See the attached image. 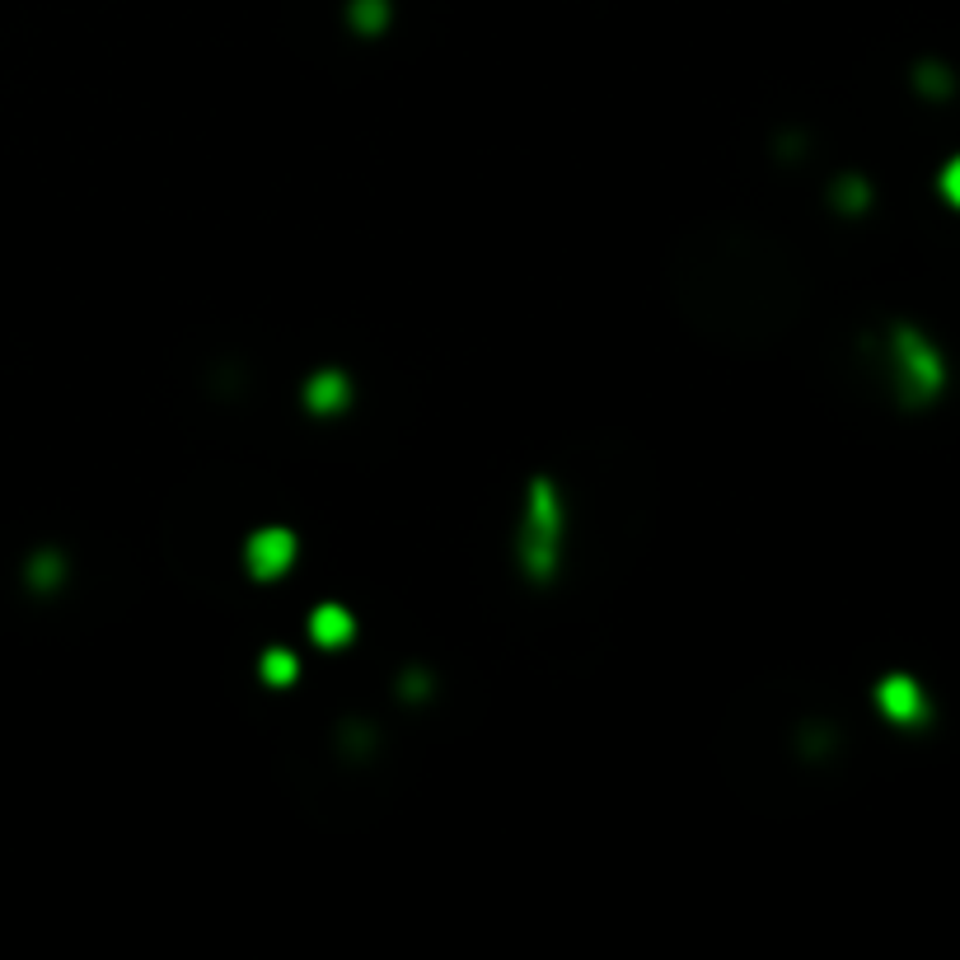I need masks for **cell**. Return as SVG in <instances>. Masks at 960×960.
Instances as JSON below:
<instances>
[{
	"label": "cell",
	"mask_w": 960,
	"mask_h": 960,
	"mask_svg": "<svg viewBox=\"0 0 960 960\" xmlns=\"http://www.w3.org/2000/svg\"><path fill=\"white\" fill-rule=\"evenodd\" d=\"M309 399H314V408H338L342 403V380L338 375H319V380L309 385Z\"/></svg>",
	"instance_id": "4"
},
{
	"label": "cell",
	"mask_w": 960,
	"mask_h": 960,
	"mask_svg": "<svg viewBox=\"0 0 960 960\" xmlns=\"http://www.w3.org/2000/svg\"><path fill=\"white\" fill-rule=\"evenodd\" d=\"M947 183H951V193H956V197H960V165H956V169H951V179H947Z\"/></svg>",
	"instance_id": "6"
},
{
	"label": "cell",
	"mask_w": 960,
	"mask_h": 960,
	"mask_svg": "<svg viewBox=\"0 0 960 960\" xmlns=\"http://www.w3.org/2000/svg\"><path fill=\"white\" fill-rule=\"evenodd\" d=\"M352 633V623H348V613L342 609H319L314 613V637L319 642H342Z\"/></svg>",
	"instance_id": "3"
},
{
	"label": "cell",
	"mask_w": 960,
	"mask_h": 960,
	"mask_svg": "<svg viewBox=\"0 0 960 960\" xmlns=\"http://www.w3.org/2000/svg\"><path fill=\"white\" fill-rule=\"evenodd\" d=\"M886 707H895V713H909V707H914V689H909V684H890V689H886Z\"/></svg>",
	"instance_id": "5"
},
{
	"label": "cell",
	"mask_w": 960,
	"mask_h": 960,
	"mask_svg": "<svg viewBox=\"0 0 960 960\" xmlns=\"http://www.w3.org/2000/svg\"><path fill=\"white\" fill-rule=\"evenodd\" d=\"M291 554H295L291 534H281V530H263L258 539L248 544V568H254L258 576H277V572L291 562Z\"/></svg>",
	"instance_id": "2"
},
{
	"label": "cell",
	"mask_w": 960,
	"mask_h": 960,
	"mask_svg": "<svg viewBox=\"0 0 960 960\" xmlns=\"http://www.w3.org/2000/svg\"><path fill=\"white\" fill-rule=\"evenodd\" d=\"M525 562L534 572H548L554 568V554H558V497L548 483H534V501L525 511Z\"/></svg>",
	"instance_id": "1"
}]
</instances>
